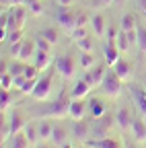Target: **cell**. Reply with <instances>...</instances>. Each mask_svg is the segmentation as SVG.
I'll list each match as a JSON object with an SVG mask.
<instances>
[{
    "label": "cell",
    "instance_id": "obj_18",
    "mask_svg": "<svg viewBox=\"0 0 146 148\" xmlns=\"http://www.w3.org/2000/svg\"><path fill=\"white\" fill-rule=\"evenodd\" d=\"M23 132H25V136H27L29 144H35V142L39 140V123H37V121H31V123H27Z\"/></svg>",
    "mask_w": 146,
    "mask_h": 148
},
{
    "label": "cell",
    "instance_id": "obj_25",
    "mask_svg": "<svg viewBox=\"0 0 146 148\" xmlns=\"http://www.w3.org/2000/svg\"><path fill=\"white\" fill-rule=\"evenodd\" d=\"M78 64H80V68L90 70V68L95 66V58H93V53H90V51H80V56H78Z\"/></svg>",
    "mask_w": 146,
    "mask_h": 148
},
{
    "label": "cell",
    "instance_id": "obj_16",
    "mask_svg": "<svg viewBox=\"0 0 146 148\" xmlns=\"http://www.w3.org/2000/svg\"><path fill=\"white\" fill-rule=\"evenodd\" d=\"M90 88H93V86H90L88 82H84L82 78L76 82V86L74 88H72V92H70V97L72 99H84L86 95H88V92H90Z\"/></svg>",
    "mask_w": 146,
    "mask_h": 148
},
{
    "label": "cell",
    "instance_id": "obj_26",
    "mask_svg": "<svg viewBox=\"0 0 146 148\" xmlns=\"http://www.w3.org/2000/svg\"><path fill=\"white\" fill-rule=\"evenodd\" d=\"M12 12H14V18H16V27L23 29V27H25V18H27L25 4H21V6H12Z\"/></svg>",
    "mask_w": 146,
    "mask_h": 148
},
{
    "label": "cell",
    "instance_id": "obj_9",
    "mask_svg": "<svg viewBox=\"0 0 146 148\" xmlns=\"http://www.w3.org/2000/svg\"><path fill=\"white\" fill-rule=\"evenodd\" d=\"M84 113H86V103H84V99H72V101H70V117L74 119V121H78V119L84 117Z\"/></svg>",
    "mask_w": 146,
    "mask_h": 148
},
{
    "label": "cell",
    "instance_id": "obj_15",
    "mask_svg": "<svg viewBox=\"0 0 146 148\" xmlns=\"http://www.w3.org/2000/svg\"><path fill=\"white\" fill-rule=\"evenodd\" d=\"M119 49H117V45H115V41H109L107 45H105V62L109 64V66H113L117 60H119Z\"/></svg>",
    "mask_w": 146,
    "mask_h": 148
},
{
    "label": "cell",
    "instance_id": "obj_30",
    "mask_svg": "<svg viewBox=\"0 0 146 148\" xmlns=\"http://www.w3.org/2000/svg\"><path fill=\"white\" fill-rule=\"evenodd\" d=\"M25 6H27L29 12H33L35 16L43 14V4H41V0H25Z\"/></svg>",
    "mask_w": 146,
    "mask_h": 148
},
{
    "label": "cell",
    "instance_id": "obj_45",
    "mask_svg": "<svg viewBox=\"0 0 146 148\" xmlns=\"http://www.w3.org/2000/svg\"><path fill=\"white\" fill-rule=\"evenodd\" d=\"M56 2H58V6H70L74 0H56Z\"/></svg>",
    "mask_w": 146,
    "mask_h": 148
},
{
    "label": "cell",
    "instance_id": "obj_46",
    "mask_svg": "<svg viewBox=\"0 0 146 148\" xmlns=\"http://www.w3.org/2000/svg\"><path fill=\"white\" fill-rule=\"evenodd\" d=\"M113 0H99V4H103V6H107V4H111Z\"/></svg>",
    "mask_w": 146,
    "mask_h": 148
},
{
    "label": "cell",
    "instance_id": "obj_49",
    "mask_svg": "<svg viewBox=\"0 0 146 148\" xmlns=\"http://www.w3.org/2000/svg\"><path fill=\"white\" fill-rule=\"evenodd\" d=\"M144 88H146V80H144Z\"/></svg>",
    "mask_w": 146,
    "mask_h": 148
},
{
    "label": "cell",
    "instance_id": "obj_7",
    "mask_svg": "<svg viewBox=\"0 0 146 148\" xmlns=\"http://www.w3.org/2000/svg\"><path fill=\"white\" fill-rule=\"evenodd\" d=\"M103 78H105V70H103V66H93L90 70H86V72H84V76H82V80L88 82L90 86L101 84Z\"/></svg>",
    "mask_w": 146,
    "mask_h": 148
},
{
    "label": "cell",
    "instance_id": "obj_42",
    "mask_svg": "<svg viewBox=\"0 0 146 148\" xmlns=\"http://www.w3.org/2000/svg\"><path fill=\"white\" fill-rule=\"evenodd\" d=\"M76 27H86V14L84 12L76 14Z\"/></svg>",
    "mask_w": 146,
    "mask_h": 148
},
{
    "label": "cell",
    "instance_id": "obj_22",
    "mask_svg": "<svg viewBox=\"0 0 146 148\" xmlns=\"http://www.w3.org/2000/svg\"><path fill=\"white\" fill-rule=\"evenodd\" d=\"M51 132H53V121H49V119L39 121V140L41 142L51 140Z\"/></svg>",
    "mask_w": 146,
    "mask_h": 148
},
{
    "label": "cell",
    "instance_id": "obj_34",
    "mask_svg": "<svg viewBox=\"0 0 146 148\" xmlns=\"http://www.w3.org/2000/svg\"><path fill=\"white\" fill-rule=\"evenodd\" d=\"M41 35L45 37L49 43H58V31L53 29V27H45V29L41 31Z\"/></svg>",
    "mask_w": 146,
    "mask_h": 148
},
{
    "label": "cell",
    "instance_id": "obj_4",
    "mask_svg": "<svg viewBox=\"0 0 146 148\" xmlns=\"http://www.w3.org/2000/svg\"><path fill=\"white\" fill-rule=\"evenodd\" d=\"M47 117H64V115H70V101L66 99V95H62L56 103H51L45 111Z\"/></svg>",
    "mask_w": 146,
    "mask_h": 148
},
{
    "label": "cell",
    "instance_id": "obj_36",
    "mask_svg": "<svg viewBox=\"0 0 146 148\" xmlns=\"http://www.w3.org/2000/svg\"><path fill=\"white\" fill-rule=\"evenodd\" d=\"M10 103H12V99H10V90H2V92H0V109L6 111V109L10 107Z\"/></svg>",
    "mask_w": 146,
    "mask_h": 148
},
{
    "label": "cell",
    "instance_id": "obj_39",
    "mask_svg": "<svg viewBox=\"0 0 146 148\" xmlns=\"http://www.w3.org/2000/svg\"><path fill=\"white\" fill-rule=\"evenodd\" d=\"M6 39H8L10 43L23 41V29H12V31H8V37H6Z\"/></svg>",
    "mask_w": 146,
    "mask_h": 148
},
{
    "label": "cell",
    "instance_id": "obj_12",
    "mask_svg": "<svg viewBox=\"0 0 146 148\" xmlns=\"http://www.w3.org/2000/svg\"><path fill=\"white\" fill-rule=\"evenodd\" d=\"M115 121H117V125L121 127V130H130V125H132V113H130V109H125V107H121V109H117V113H115Z\"/></svg>",
    "mask_w": 146,
    "mask_h": 148
},
{
    "label": "cell",
    "instance_id": "obj_41",
    "mask_svg": "<svg viewBox=\"0 0 146 148\" xmlns=\"http://www.w3.org/2000/svg\"><path fill=\"white\" fill-rule=\"evenodd\" d=\"M127 33V39H130V45H138V27L132 31H125Z\"/></svg>",
    "mask_w": 146,
    "mask_h": 148
},
{
    "label": "cell",
    "instance_id": "obj_3",
    "mask_svg": "<svg viewBox=\"0 0 146 148\" xmlns=\"http://www.w3.org/2000/svg\"><path fill=\"white\" fill-rule=\"evenodd\" d=\"M51 74H45V76H41L37 80V84H35L33 92H31V97L33 99H37V101H45L49 97V90H51Z\"/></svg>",
    "mask_w": 146,
    "mask_h": 148
},
{
    "label": "cell",
    "instance_id": "obj_6",
    "mask_svg": "<svg viewBox=\"0 0 146 148\" xmlns=\"http://www.w3.org/2000/svg\"><path fill=\"white\" fill-rule=\"evenodd\" d=\"M111 123H113V119L105 113L103 117H99V121H95L93 125H90V132H93L97 138H105L107 132H109V127H111Z\"/></svg>",
    "mask_w": 146,
    "mask_h": 148
},
{
    "label": "cell",
    "instance_id": "obj_31",
    "mask_svg": "<svg viewBox=\"0 0 146 148\" xmlns=\"http://www.w3.org/2000/svg\"><path fill=\"white\" fill-rule=\"evenodd\" d=\"M10 148H29V140L25 136V132L12 136V142H10Z\"/></svg>",
    "mask_w": 146,
    "mask_h": 148
},
{
    "label": "cell",
    "instance_id": "obj_1",
    "mask_svg": "<svg viewBox=\"0 0 146 148\" xmlns=\"http://www.w3.org/2000/svg\"><path fill=\"white\" fill-rule=\"evenodd\" d=\"M101 88H103L105 95H109V97H119L121 95V78L117 76L113 70H109V72H105V78L101 82Z\"/></svg>",
    "mask_w": 146,
    "mask_h": 148
},
{
    "label": "cell",
    "instance_id": "obj_43",
    "mask_svg": "<svg viewBox=\"0 0 146 148\" xmlns=\"http://www.w3.org/2000/svg\"><path fill=\"white\" fill-rule=\"evenodd\" d=\"M136 6H138V10H140V14L146 18V0H136Z\"/></svg>",
    "mask_w": 146,
    "mask_h": 148
},
{
    "label": "cell",
    "instance_id": "obj_33",
    "mask_svg": "<svg viewBox=\"0 0 146 148\" xmlns=\"http://www.w3.org/2000/svg\"><path fill=\"white\" fill-rule=\"evenodd\" d=\"M70 37L74 41H78V39H84V37H88V29L86 27H74L70 31Z\"/></svg>",
    "mask_w": 146,
    "mask_h": 148
},
{
    "label": "cell",
    "instance_id": "obj_47",
    "mask_svg": "<svg viewBox=\"0 0 146 148\" xmlns=\"http://www.w3.org/2000/svg\"><path fill=\"white\" fill-rule=\"evenodd\" d=\"M35 148H49V146H47V144H43V142H41V144H37V146H35Z\"/></svg>",
    "mask_w": 146,
    "mask_h": 148
},
{
    "label": "cell",
    "instance_id": "obj_17",
    "mask_svg": "<svg viewBox=\"0 0 146 148\" xmlns=\"http://www.w3.org/2000/svg\"><path fill=\"white\" fill-rule=\"evenodd\" d=\"M130 132H132V136H134V140L136 142H144L146 140V125L142 123V121H132V125H130Z\"/></svg>",
    "mask_w": 146,
    "mask_h": 148
},
{
    "label": "cell",
    "instance_id": "obj_19",
    "mask_svg": "<svg viewBox=\"0 0 146 148\" xmlns=\"http://www.w3.org/2000/svg\"><path fill=\"white\" fill-rule=\"evenodd\" d=\"M88 109H90V115L93 117H103L105 113H107V107L103 105V101L101 99H90V103H88Z\"/></svg>",
    "mask_w": 146,
    "mask_h": 148
},
{
    "label": "cell",
    "instance_id": "obj_11",
    "mask_svg": "<svg viewBox=\"0 0 146 148\" xmlns=\"http://www.w3.org/2000/svg\"><path fill=\"white\" fill-rule=\"evenodd\" d=\"M35 51H37V47H35V41H25V39H23V43H21V53H19V58H16V60L29 62V60H33Z\"/></svg>",
    "mask_w": 146,
    "mask_h": 148
},
{
    "label": "cell",
    "instance_id": "obj_24",
    "mask_svg": "<svg viewBox=\"0 0 146 148\" xmlns=\"http://www.w3.org/2000/svg\"><path fill=\"white\" fill-rule=\"evenodd\" d=\"M115 45H117V49L123 53V51H127L132 45H130V39H127V33L123 31V29H119L117 31V37H115Z\"/></svg>",
    "mask_w": 146,
    "mask_h": 148
},
{
    "label": "cell",
    "instance_id": "obj_21",
    "mask_svg": "<svg viewBox=\"0 0 146 148\" xmlns=\"http://www.w3.org/2000/svg\"><path fill=\"white\" fill-rule=\"evenodd\" d=\"M10 136H16V134H21V130H25V119L19 115V113H12V117H10Z\"/></svg>",
    "mask_w": 146,
    "mask_h": 148
},
{
    "label": "cell",
    "instance_id": "obj_10",
    "mask_svg": "<svg viewBox=\"0 0 146 148\" xmlns=\"http://www.w3.org/2000/svg\"><path fill=\"white\" fill-rule=\"evenodd\" d=\"M72 134H74V138L78 142H86L88 134H93V132H90V125L88 123H84L82 119H78V121H74V125H72Z\"/></svg>",
    "mask_w": 146,
    "mask_h": 148
},
{
    "label": "cell",
    "instance_id": "obj_5",
    "mask_svg": "<svg viewBox=\"0 0 146 148\" xmlns=\"http://www.w3.org/2000/svg\"><path fill=\"white\" fill-rule=\"evenodd\" d=\"M56 70L62 78L70 80V78H74V60L70 58V56H60V58L56 60Z\"/></svg>",
    "mask_w": 146,
    "mask_h": 148
},
{
    "label": "cell",
    "instance_id": "obj_2",
    "mask_svg": "<svg viewBox=\"0 0 146 148\" xmlns=\"http://www.w3.org/2000/svg\"><path fill=\"white\" fill-rule=\"evenodd\" d=\"M76 14L78 12H74L70 6H58V12H56V23L62 27V29H66L68 33L76 27Z\"/></svg>",
    "mask_w": 146,
    "mask_h": 148
},
{
    "label": "cell",
    "instance_id": "obj_35",
    "mask_svg": "<svg viewBox=\"0 0 146 148\" xmlns=\"http://www.w3.org/2000/svg\"><path fill=\"white\" fill-rule=\"evenodd\" d=\"M37 80L39 78H27L23 82V86H21V92H23V95H31L33 88H35V84H37Z\"/></svg>",
    "mask_w": 146,
    "mask_h": 148
},
{
    "label": "cell",
    "instance_id": "obj_38",
    "mask_svg": "<svg viewBox=\"0 0 146 148\" xmlns=\"http://www.w3.org/2000/svg\"><path fill=\"white\" fill-rule=\"evenodd\" d=\"M51 45H53V43H49L43 35H39L37 39H35V47H37V49H41V51H49V49H51Z\"/></svg>",
    "mask_w": 146,
    "mask_h": 148
},
{
    "label": "cell",
    "instance_id": "obj_27",
    "mask_svg": "<svg viewBox=\"0 0 146 148\" xmlns=\"http://www.w3.org/2000/svg\"><path fill=\"white\" fill-rule=\"evenodd\" d=\"M136 27H138V23H136V16H134V14H123V16H121L119 29H123V31H132V29H136Z\"/></svg>",
    "mask_w": 146,
    "mask_h": 148
},
{
    "label": "cell",
    "instance_id": "obj_28",
    "mask_svg": "<svg viewBox=\"0 0 146 148\" xmlns=\"http://www.w3.org/2000/svg\"><path fill=\"white\" fill-rule=\"evenodd\" d=\"M134 101L138 105V109L146 115V88H140V90H134Z\"/></svg>",
    "mask_w": 146,
    "mask_h": 148
},
{
    "label": "cell",
    "instance_id": "obj_20",
    "mask_svg": "<svg viewBox=\"0 0 146 148\" xmlns=\"http://www.w3.org/2000/svg\"><path fill=\"white\" fill-rule=\"evenodd\" d=\"M90 27H93L97 37H103V33H105V18H103V14L97 12V14L90 16Z\"/></svg>",
    "mask_w": 146,
    "mask_h": 148
},
{
    "label": "cell",
    "instance_id": "obj_37",
    "mask_svg": "<svg viewBox=\"0 0 146 148\" xmlns=\"http://www.w3.org/2000/svg\"><path fill=\"white\" fill-rule=\"evenodd\" d=\"M138 47L142 53H146V29L138 25Z\"/></svg>",
    "mask_w": 146,
    "mask_h": 148
},
{
    "label": "cell",
    "instance_id": "obj_44",
    "mask_svg": "<svg viewBox=\"0 0 146 148\" xmlns=\"http://www.w3.org/2000/svg\"><path fill=\"white\" fill-rule=\"evenodd\" d=\"M2 4H8V6H21V4H25V0H2Z\"/></svg>",
    "mask_w": 146,
    "mask_h": 148
},
{
    "label": "cell",
    "instance_id": "obj_40",
    "mask_svg": "<svg viewBox=\"0 0 146 148\" xmlns=\"http://www.w3.org/2000/svg\"><path fill=\"white\" fill-rule=\"evenodd\" d=\"M76 45H78L80 51H93V41H90L88 37H84V39H78Z\"/></svg>",
    "mask_w": 146,
    "mask_h": 148
},
{
    "label": "cell",
    "instance_id": "obj_23",
    "mask_svg": "<svg viewBox=\"0 0 146 148\" xmlns=\"http://www.w3.org/2000/svg\"><path fill=\"white\" fill-rule=\"evenodd\" d=\"M66 130L62 127V125H58V123H53V132H51V140H53V144L56 146H64L66 144Z\"/></svg>",
    "mask_w": 146,
    "mask_h": 148
},
{
    "label": "cell",
    "instance_id": "obj_29",
    "mask_svg": "<svg viewBox=\"0 0 146 148\" xmlns=\"http://www.w3.org/2000/svg\"><path fill=\"white\" fill-rule=\"evenodd\" d=\"M0 86H2V90H10L14 86V76H12L8 70L0 74Z\"/></svg>",
    "mask_w": 146,
    "mask_h": 148
},
{
    "label": "cell",
    "instance_id": "obj_48",
    "mask_svg": "<svg viewBox=\"0 0 146 148\" xmlns=\"http://www.w3.org/2000/svg\"><path fill=\"white\" fill-rule=\"evenodd\" d=\"M60 148H72V146H70V144L66 142V144H64V146H60Z\"/></svg>",
    "mask_w": 146,
    "mask_h": 148
},
{
    "label": "cell",
    "instance_id": "obj_32",
    "mask_svg": "<svg viewBox=\"0 0 146 148\" xmlns=\"http://www.w3.org/2000/svg\"><path fill=\"white\" fill-rule=\"evenodd\" d=\"M25 70H27V62H12L10 66H8V72L12 74V76H21V74H25Z\"/></svg>",
    "mask_w": 146,
    "mask_h": 148
},
{
    "label": "cell",
    "instance_id": "obj_8",
    "mask_svg": "<svg viewBox=\"0 0 146 148\" xmlns=\"http://www.w3.org/2000/svg\"><path fill=\"white\" fill-rule=\"evenodd\" d=\"M86 148H121V144H119V140H115V138H97V140H86V142H82Z\"/></svg>",
    "mask_w": 146,
    "mask_h": 148
},
{
    "label": "cell",
    "instance_id": "obj_13",
    "mask_svg": "<svg viewBox=\"0 0 146 148\" xmlns=\"http://www.w3.org/2000/svg\"><path fill=\"white\" fill-rule=\"evenodd\" d=\"M111 68H113V72L117 74V76H119L121 80L130 78V74H132V66H130V62H127V60H121V58H119V60H117Z\"/></svg>",
    "mask_w": 146,
    "mask_h": 148
},
{
    "label": "cell",
    "instance_id": "obj_14",
    "mask_svg": "<svg viewBox=\"0 0 146 148\" xmlns=\"http://www.w3.org/2000/svg\"><path fill=\"white\" fill-rule=\"evenodd\" d=\"M33 64L39 68V72L45 70V68H49V64H51V56H49V51L37 49V51H35V56H33Z\"/></svg>",
    "mask_w": 146,
    "mask_h": 148
}]
</instances>
